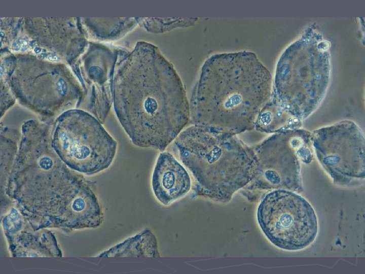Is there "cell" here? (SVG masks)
<instances>
[{
    "label": "cell",
    "instance_id": "6da1fadb",
    "mask_svg": "<svg viewBox=\"0 0 365 274\" xmlns=\"http://www.w3.org/2000/svg\"><path fill=\"white\" fill-rule=\"evenodd\" d=\"M250 56L237 52L207 59L192 112L194 125L235 134L254 127L270 81L265 73L252 72Z\"/></svg>",
    "mask_w": 365,
    "mask_h": 274
},
{
    "label": "cell",
    "instance_id": "7a4b0ae2",
    "mask_svg": "<svg viewBox=\"0 0 365 274\" xmlns=\"http://www.w3.org/2000/svg\"><path fill=\"white\" fill-rule=\"evenodd\" d=\"M117 113L133 144L163 151L190 118L182 85L172 75L162 78H127L118 86Z\"/></svg>",
    "mask_w": 365,
    "mask_h": 274
},
{
    "label": "cell",
    "instance_id": "3957f363",
    "mask_svg": "<svg viewBox=\"0 0 365 274\" xmlns=\"http://www.w3.org/2000/svg\"><path fill=\"white\" fill-rule=\"evenodd\" d=\"M180 159L203 189L217 198H228L257 174L253 150L237 134L193 125L174 141Z\"/></svg>",
    "mask_w": 365,
    "mask_h": 274
},
{
    "label": "cell",
    "instance_id": "277c9868",
    "mask_svg": "<svg viewBox=\"0 0 365 274\" xmlns=\"http://www.w3.org/2000/svg\"><path fill=\"white\" fill-rule=\"evenodd\" d=\"M257 218L268 239L283 250L304 249L317 235V220L313 208L304 198L288 190L268 193L259 205Z\"/></svg>",
    "mask_w": 365,
    "mask_h": 274
},
{
    "label": "cell",
    "instance_id": "5b68a950",
    "mask_svg": "<svg viewBox=\"0 0 365 274\" xmlns=\"http://www.w3.org/2000/svg\"><path fill=\"white\" fill-rule=\"evenodd\" d=\"M55 142L60 156L77 170L94 174L108 167L117 142L97 121L86 117L77 124L58 125Z\"/></svg>",
    "mask_w": 365,
    "mask_h": 274
},
{
    "label": "cell",
    "instance_id": "8992f818",
    "mask_svg": "<svg viewBox=\"0 0 365 274\" xmlns=\"http://www.w3.org/2000/svg\"><path fill=\"white\" fill-rule=\"evenodd\" d=\"M313 146L320 162L333 175L361 177L364 172V138L355 125L340 124L318 130Z\"/></svg>",
    "mask_w": 365,
    "mask_h": 274
},
{
    "label": "cell",
    "instance_id": "52a82bcc",
    "mask_svg": "<svg viewBox=\"0 0 365 274\" xmlns=\"http://www.w3.org/2000/svg\"><path fill=\"white\" fill-rule=\"evenodd\" d=\"M157 199L167 206L190 191L191 181L184 167L168 152L161 153L157 159L152 180Z\"/></svg>",
    "mask_w": 365,
    "mask_h": 274
},
{
    "label": "cell",
    "instance_id": "ba28073f",
    "mask_svg": "<svg viewBox=\"0 0 365 274\" xmlns=\"http://www.w3.org/2000/svg\"><path fill=\"white\" fill-rule=\"evenodd\" d=\"M28 42L27 41L20 39L15 41L12 45V48L15 50H24L27 48Z\"/></svg>",
    "mask_w": 365,
    "mask_h": 274
},
{
    "label": "cell",
    "instance_id": "9c48e42d",
    "mask_svg": "<svg viewBox=\"0 0 365 274\" xmlns=\"http://www.w3.org/2000/svg\"><path fill=\"white\" fill-rule=\"evenodd\" d=\"M57 88L58 93L63 95L65 93L66 91V86L65 82L62 79H60L57 83Z\"/></svg>",
    "mask_w": 365,
    "mask_h": 274
}]
</instances>
